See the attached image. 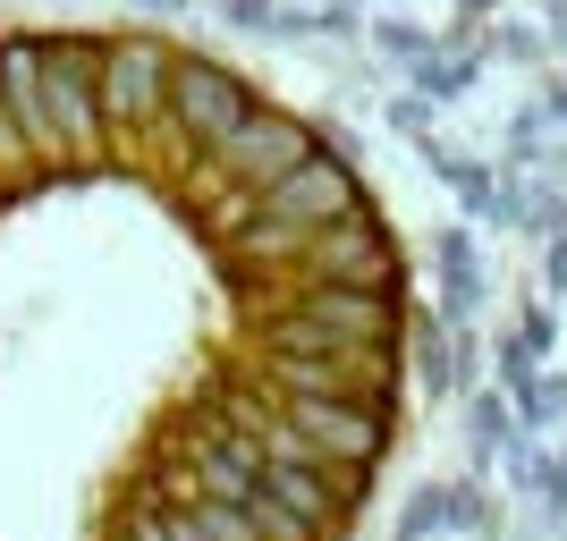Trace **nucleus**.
Listing matches in <instances>:
<instances>
[{
	"instance_id": "nucleus-1",
	"label": "nucleus",
	"mask_w": 567,
	"mask_h": 541,
	"mask_svg": "<svg viewBox=\"0 0 567 541\" xmlns=\"http://www.w3.org/2000/svg\"><path fill=\"white\" fill-rule=\"evenodd\" d=\"M441 524H450V491H415L406 517H399V541H432Z\"/></svg>"
},
{
	"instance_id": "nucleus-6",
	"label": "nucleus",
	"mask_w": 567,
	"mask_h": 541,
	"mask_svg": "<svg viewBox=\"0 0 567 541\" xmlns=\"http://www.w3.org/2000/svg\"><path fill=\"white\" fill-rule=\"evenodd\" d=\"M381 43H390V51H406V60H424V51H432V34H415V25H381Z\"/></svg>"
},
{
	"instance_id": "nucleus-5",
	"label": "nucleus",
	"mask_w": 567,
	"mask_h": 541,
	"mask_svg": "<svg viewBox=\"0 0 567 541\" xmlns=\"http://www.w3.org/2000/svg\"><path fill=\"white\" fill-rule=\"evenodd\" d=\"M499 431H508V424H499V398H474V440L499 448Z\"/></svg>"
},
{
	"instance_id": "nucleus-4",
	"label": "nucleus",
	"mask_w": 567,
	"mask_h": 541,
	"mask_svg": "<svg viewBox=\"0 0 567 541\" xmlns=\"http://www.w3.org/2000/svg\"><path fill=\"white\" fill-rule=\"evenodd\" d=\"M559 398H567L559 381H525V389H517V406H525V424H559Z\"/></svg>"
},
{
	"instance_id": "nucleus-7",
	"label": "nucleus",
	"mask_w": 567,
	"mask_h": 541,
	"mask_svg": "<svg viewBox=\"0 0 567 541\" xmlns=\"http://www.w3.org/2000/svg\"><path fill=\"white\" fill-rule=\"evenodd\" d=\"M550 34H559V43H567V0H550Z\"/></svg>"
},
{
	"instance_id": "nucleus-8",
	"label": "nucleus",
	"mask_w": 567,
	"mask_h": 541,
	"mask_svg": "<svg viewBox=\"0 0 567 541\" xmlns=\"http://www.w3.org/2000/svg\"><path fill=\"white\" fill-rule=\"evenodd\" d=\"M483 9H492V0H466V18H483Z\"/></svg>"
},
{
	"instance_id": "nucleus-2",
	"label": "nucleus",
	"mask_w": 567,
	"mask_h": 541,
	"mask_svg": "<svg viewBox=\"0 0 567 541\" xmlns=\"http://www.w3.org/2000/svg\"><path fill=\"white\" fill-rule=\"evenodd\" d=\"M441 262H450V296H466V305H474V296H483V262H474V246H466V237H450Z\"/></svg>"
},
{
	"instance_id": "nucleus-3",
	"label": "nucleus",
	"mask_w": 567,
	"mask_h": 541,
	"mask_svg": "<svg viewBox=\"0 0 567 541\" xmlns=\"http://www.w3.org/2000/svg\"><path fill=\"white\" fill-rule=\"evenodd\" d=\"M466 85H474V60H424V94H432V102L466 94Z\"/></svg>"
}]
</instances>
